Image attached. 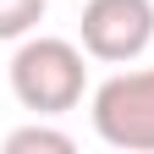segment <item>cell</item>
I'll list each match as a JSON object with an SVG mask.
<instances>
[{"instance_id":"obj_1","label":"cell","mask_w":154,"mask_h":154,"mask_svg":"<svg viewBox=\"0 0 154 154\" xmlns=\"http://www.w3.org/2000/svg\"><path fill=\"white\" fill-rule=\"evenodd\" d=\"M83 50L66 38H22V50L11 55V94L17 105L33 116H66L83 105Z\"/></svg>"},{"instance_id":"obj_2","label":"cell","mask_w":154,"mask_h":154,"mask_svg":"<svg viewBox=\"0 0 154 154\" xmlns=\"http://www.w3.org/2000/svg\"><path fill=\"white\" fill-rule=\"evenodd\" d=\"M94 132L110 149L154 154V66L116 72L110 83L94 88Z\"/></svg>"},{"instance_id":"obj_3","label":"cell","mask_w":154,"mask_h":154,"mask_svg":"<svg viewBox=\"0 0 154 154\" xmlns=\"http://www.w3.org/2000/svg\"><path fill=\"white\" fill-rule=\"evenodd\" d=\"M77 28H83V50L94 61L127 66L154 38V0H88Z\"/></svg>"},{"instance_id":"obj_4","label":"cell","mask_w":154,"mask_h":154,"mask_svg":"<svg viewBox=\"0 0 154 154\" xmlns=\"http://www.w3.org/2000/svg\"><path fill=\"white\" fill-rule=\"evenodd\" d=\"M77 143H72V132H55V127H17V132H6V154H72Z\"/></svg>"},{"instance_id":"obj_5","label":"cell","mask_w":154,"mask_h":154,"mask_svg":"<svg viewBox=\"0 0 154 154\" xmlns=\"http://www.w3.org/2000/svg\"><path fill=\"white\" fill-rule=\"evenodd\" d=\"M44 22V0H0V38H28Z\"/></svg>"}]
</instances>
